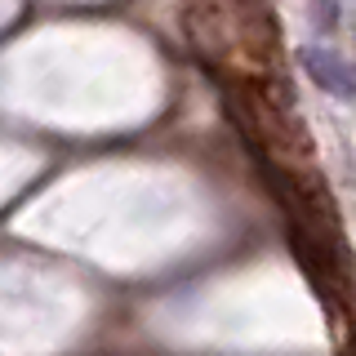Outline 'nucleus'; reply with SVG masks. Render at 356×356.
Here are the masks:
<instances>
[{"mask_svg": "<svg viewBox=\"0 0 356 356\" xmlns=\"http://www.w3.org/2000/svg\"><path fill=\"white\" fill-rule=\"evenodd\" d=\"M303 67H307V76L316 81L325 94L334 98H356V63L352 58H343L334 44H307L303 49Z\"/></svg>", "mask_w": 356, "mask_h": 356, "instance_id": "1", "label": "nucleus"}, {"mask_svg": "<svg viewBox=\"0 0 356 356\" xmlns=\"http://www.w3.org/2000/svg\"><path fill=\"white\" fill-rule=\"evenodd\" d=\"M352 63H356V58H352Z\"/></svg>", "mask_w": 356, "mask_h": 356, "instance_id": "2", "label": "nucleus"}]
</instances>
